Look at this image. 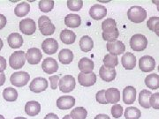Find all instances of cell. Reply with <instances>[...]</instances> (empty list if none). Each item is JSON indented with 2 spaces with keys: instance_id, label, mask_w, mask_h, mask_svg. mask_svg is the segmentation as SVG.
Returning <instances> with one entry per match:
<instances>
[{
  "instance_id": "obj_44",
  "label": "cell",
  "mask_w": 159,
  "mask_h": 119,
  "mask_svg": "<svg viewBox=\"0 0 159 119\" xmlns=\"http://www.w3.org/2000/svg\"><path fill=\"white\" fill-rule=\"evenodd\" d=\"M6 66H7L6 59L4 57H0V73L6 70Z\"/></svg>"
},
{
  "instance_id": "obj_24",
  "label": "cell",
  "mask_w": 159,
  "mask_h": 119,
  "mask_svg": "<svg viewBox=\"0 0 159 119\" xmlns=\"http://www.w3.org/2000/svg\"><path fill=\"white\" fill-rule=\"evenodd\" d=\"M60 39L62 41L63 43L71 45L74 43L76 40V34H74V31L69 30V29H64L60 33Z\"/></svg>"
},
{
  "instance_id": "obj_29",
  "label": "cell",
  "mask_w": 159,
  "mask_h": 119,
  "mask_svg": "<svg viewBox=\"0 0 159 119\" xmlns=\"http://www.w3.org/2000/svg\"><path fill=\"white\" fill-rule=\"evenodd\" d=\"M145 84L148 88L156 90L159 88V75L156 73L148 74L145 79Z\"/></svg>"
},
{
  "instance_id": "obj_5",
  "label": "cell",
  "mask_w": 159,
  "mask_h": 119,
  "mask_svg": "<svg viewBox=\"0 0 159 119\" xmlns=\"http://www.w3.org/2000/svg\"><path fill=\"white\" fill-rule=\"evenodd\" d=\"M76 86V81L74 76L72 75H65L62 79H59L58 86L61 92L64 94H68L74 90Z\"/></svg>"
},
{
  "instance_id": "obj_31",
  "label": "cell",
  "mask_w": 159,
  "mask_h": 119,
  "mask_svg": "<svg viewBox=\"0 0 159 119\" xmlns=\"http://www.w3.org/2000/svg\"><path fill=\"white\" fill-rule=\"evenodd\" d=\"M102 29L103 33H111V32L117 31L118 29H117V24H116L115 20L111 19V18L106 19L102 23Z\"/></svg>"
},
{
  "instance_id": "obj_20",
  "label": "cell",
  "mask_w": 159,
  "mask_h": 119,
  "mask_svg": "<svg viewBox=\"0 0 159 119\" xmlns=\"http://www.w3.org/2000/svg\"><path fill=\"white\" fill-rule=\"evenodd\" d=\"M78 67L82 73H91L94 70V62L88 57H83L78 63Z\"/></svg>"
},
{
  "instance_id": "obj_54",
  "label": "cell",
  "mask_w": 159,
  "mask_h": 119,
  "mask_svg": "<svg viewBox=\"0 0 159 119\" xmlns=\"http://www.w3.org/2000/svg\"><path fill=\"white\" fill-rule=\"evenodd\" d=\"M157 10H158V11H159V6H157Z\"/></svg>"
},
{
  "instance_id": "obj_36",
  "label": "cell",
  "mask_w": 159,
  "mask_h": 119,
  "mask_svg": "<svg viewBox=\"0 0 159 119\" xmlns=\"http://www.w3.org/2000/svg\"><path fill=\"white\" fill-rule=\"evenodd\" d=\"M39 9L43 12H50L54 7V1L52 0H42L40 1L39 4Z\"/></svg>"
},
{
  "instance_id": "obj_38",
  "label": "cell",
  "mask_w": 159,
  "mask_h": 119,
  "mask_svg": "<svg viewBox=\"0 0 159 119\" xmlns=\"http://www.w3.org/2000/svg\"><path fill=\"white\" fill-rule=\"evenodd\" d=\"M119 31H114V32H111V33H103L102 32V36L104 41H107L108 42H112L117 41V38L119 37Z\"/></svg>"
},
{
  "instance_id": "obj_23",
  "label": "cell",
  "mask_w": 159,
  "mask_h": 119,
  "mask_svg": "<svg viewBox=\"0 0 159 119\" xmlns=\"http://www.w3.org/2000/svg\"><path fill=\"white\" fill-rule=\"evenodd\" d=\"M8 45L11 47V49H19L20 48L23 44V38L19 33H11L8 38Z\"/></svg>"
},
{
  "instance_id": "obj_42",
  "label": "cell",
  "mask_w": 159,
  "mask_h": 119,
  "mask_svg": "<svg viewBox=\"0 0 159 119\" xmlns=\"http://www.w3.org/2000/svg\"><path fill=\"white\" fill-rule=\"evenodd\" d=\"M50 83H51V89H56L58 86V82H59V76L58 75H52L50 77Z\"/></svg>"
},
{
  "instance_id": "obj_26",
  "label": "cell",
  "mask_w": 159,
  "mask_h": 119,
  "mask_svg": "<svg viewBox=\"0 0 159 119\" xmlns=\"http://www.w3.org/2000/svg\"><path fill=\"white\" fill-rule=\"evenodd\" d=\"M81 19L78 14H68L65 18V24L68 28H78L80 26Z\"/></svg>"
},
{
  "instance_id": "obj_37",
  "label": "cell",
  "mask_w": 159,
  "mask_h": 119,
  "mask_svg": "<svg viewBox=\"0 0 159 119\" xmlns=\"http://www.w3.org/2000/svg\"><path fill=\"white\" fill-rule=\"evenodd\" d=\"M82 6H83L82 0H68L67 1V7L71 11H80L82 8Z\"/></svg>"
},
{
  "instance_id": "obj_41",
  "label": "cell",
  "mask_w": 159,
  "mask_h": 119,
  "mask_svg": "<svg viewBox=\"0 0 159 119\" xmlns=\"http://www.w3.org/2000/svg\"><path fill=\"white\" fill-rule=\"evenodd\" d=\"M96 99H97V102L100 104H108L105 98V90L98 91L96 95Z\"/></svg>"
},
{
  "instance_id": "obj_18",
  "label": "cell",
  "mask_w": 159,
  "mask_h": 119,
  "mask_svg": "<svg viewBox=\"0 0 159 119\" xmlns=\"http://www.w3.org/2000/svg\"><path fill=\"white\" fill-rule=\"evenodd\" d=\"M121 63L125 70H133L136 65V57L131 52H125L121 58Z\"/></svg>"
},
{
  "instance_id": "obj_45",
  "label": "cell",
  "mask_w": 159,
  "mask_h": 119,
  "mask_svg": "<svg viewBox=\"0 0 159 119\" xmlns=\"http://www.w3.org/2000/svg\"><path fill=\"white\" fill-rule=\"evenodd\" d=\"M6 23H7V20L6 16L3 14H0V29H4L6 26Z\"/></svg>"
},
{
  "instance_id": "obj_49",
  "label": "cell",
  "mask_w": 159,
  "mask_h": 119,
  "mask_svg": "<svg viewBox=\"0 0 159 119\" xmlns=\"http://www.w3.org/2000/svg\"><path fill=\"white\" fill-rule=\"evenodd\" d=\"M153 32H155V33H156V34H157V36H159V21L157 23L156 25H155Z\"/></svg>"
},
{
  "instance_id": "obj_50",
  "label": "cell",
  "mask_w": 159,
  "mask_h": 119,
  "mask_svg": "<svg viewBox=\"0 0 159 119\" xmlns=\"http://www.w3.org/2000/svg\"><path fill=\"white\" fill-rule=\"evenodd\" d=\"M63 119H72V117H70V115H66V116H64Z\"/></svg>"
},
{
  "instance_id": "obj_8",
  "label": "cell",
  "mask_w": 159,
  "mask_h": 119,
  "mask_svg": "<svg viewBox=\"0 0 159 119\" xmlns=\"http://www.w3.org/2000/svg\"><path fill=\"white\" fill-rule=\"evenodd\" d=\"M20 30L21 33L26 35H31L36 31V25L34 20L32 19H24L20 22Z\"/></svg>"
},
{
  "instance_id": "obj_43",
  "label": "cell",
  "mask_w": 159,
  "mask_h": 119,
  "mask_svg": "<svg viewBox=\"0 0 159 119\" xmlns=\"http://www.w3.org/2000/svg\"><path fill=\"white\" fill-rule=\"evenodd\" d=\"M159 21V17H151L148 19V22H147V27L148 28L149 30L153 31L154 27L157 23Z\"/></svg>"
},
{
  "instance_id": "obj_30",
  "label": "cell",
  "mask_w": 159,
  "mask_h": 119,
  "mask_svg": "<svg viewBox=\"0 0 159 119\" xmlns=\"http://www.w3.org/2000/svg\"><path fill=\"white\" fill-rule=\"evenodd\" d=\"M30 11V6L27 2L20 3L14 9V13L17 17H24Z\"/></svg>"
},
{
  "instance_id": "obj_34",
  "label": "cell",
  "mask_w": 159,
  "mask_h": 119,
  "mask_svg": "<svg viewBox=\"0 0 159 119\" xmlns=\"http://www.w3.org/2000/svg\"><path fill=\"white\" fill-rule=\"evenodd\" d=\"M141 116H142V112L139 108L135 107H128L125 108V119H140Z\"/></svg>"
},
{
  "instance_id": "obj_55",
  "label": "cell",
  "mask_w": 159,
  "mask_h": 119,
  "mask_svg": "<svg viewBox=\"0 0 159 119\" xmlns=\"http://www.w3.org/2000/svg\"><path fill=\"white\" fill-rule=\"evenodd\" d=\"M158 72H159V66H158Z\"/></svg>"
},
{
  "instance_id": "obj_22",
  "label": "cell",
  "mask_w": 159,
  "mask_h": 119,
  "mask_svg": "<svg viewBox=\"0 0 159 119\" xmlns=\"http://www.w3.org/2000/svg\"><path fill=\"white\" fill-rule=\"evenodd\" d=\"M41 111V105L38 102L30 101L28 102L25 105V112L30 117H35Z\"/></svg>"
},
{
  "instance_id": "obj_2",
  "label": "cell",
  "mask_w": 159,
  "mask_h": 119,
  "mask_svg": "<svg viewBox=\"0 0 159 119\" xmlns=\"http://www.w3.org/2000/svg\"><path fill=\"white\" fill-rule=\"evenodd\" d=\"M147 45H148V39L145 35L142 34H136L131 37L130 46L133 51L141 52L147 48Z\"/></svg>"
},
{
  "instance_id": "obj_51",
  "label": "cell",
  "mask_w": 159,
  "mask_h": 119,
  "mask_svg": "<svg viewBox=\"0 0 159 119\" xmlns=\"http://www.w3.org/2000/svg\"><path fill=\"white\" fill-rule=\"evenodd\" d=\"M3 46H4V43H3V41L0 39V51L2 50V48H3Z\"/></svg>"
},
{
  "instance_id": "obj_7",
  "label": "cell",
  "mask_w": 159,
  "mask_h": 119,
  "mask_svg": "<svg viewBox=\"0 0 159 119\" xmlns=\"http://www.w3.org/2000/svg\"><path fill=\"white\" fill-rule=\"evenodd\" d=\"M48 86L49 84H48L47 79L42 77H38V78H34L31 81L29 85V89L35 94H39L43 91H45L48 88Z\"/></svg>"
},
{
  "instance_id": "obj_46",
  "label": "cell",
  "mask_w": 159,
  "mask_h": 119,
  "mask_svg": "<svg viewBox=\"0 0 159 119\" xmlns=\"http://www.w3.org/2000/svg\"><path fill=\"white\" fill-rule=\"evenodd\" d=\"M6 79V74L4 73H0V86H2L5 84Z\"/></svg>"
},
{
  "instance_id": "obj_39",
  "label": "cell",
  "mask_w": 159,
  "mask_h": 119,
  "mask_svg": "<svg viewBox=\"0 0 159 119\" xmlns=\"http://www.w3.org/2000/svg\"><path fill=\"white\" fill-rule=\"evenodd\" d=\"M111 115L114 118H119L123 115V107L119 104H114L111 108Z\"/></svg>"
},
{
  "instance_id": "obj_17",
  "label": "cell",
  "mask_w": 159,
  "mask_h": 119,
  "mask_svg": "<svg viewBox=\"0 0 159 119\" xmlns=\"http://www.w3.org/2000/svg\"><path fill=\"white\" fill-rule=\"evenodd\" d=\"M43 57V54L37 48H31L29 49L26 54V59L30 64H39Z\"/></svg>"
},
{
  "instance_id": "obj_9",
  "label": "cell",
  "mask_w": 159,
  "mask_h": 119,
  "mask_svg": "<svg viewBox=\"0 0 159 119\" xmlns=\"http://www.w3.org/2000/svg\"><path fill=\"white\" fill-rule=\"evenodd\" d=\"M139 67L143 73H150L156 67V60L150 56H143L139 60Z\"/></svg>"
},
{
  "instance_id": "obj_4",
  "label": "cell",
  "mask_w": 159,
  "mask_h": 119,
  "mask_svg": "<svg viewBox=\"0 0 159 119\" xmlns=\"http://www.w3.org/2000/svg\"><path fill=\"white\" fill-rule=\"evenodd\" d=\"M26 60V54L24 51H16L9 57V64L12 69L18 70L24 66Z\"/></svg>"
},
{
  "instance_id": "obj_3",
  "label": "cell",
  "mask_w": 159,
  "mask_h": 119,
  "mask_svg": "<svg viewBox=\"0 0 159 119\" xmlns=\"http://www.w3.org/2000/svg\"><path fill=\"white\" fill-rule=\"evenodd\" d=\"M38 27H39L41 34L44 36L51 35L55 32V26L51 23L50 18L47 16H41L38 20Z\"/></svg>"
},
{
  "instance_id": "obj_19",
  "label": "cell",
  "mask_w": 159,
  "mask_h": 119,
  "mask_svg": "<svg viewBox=\"0 0 159 119\" xmlns=\"http://www.w3.org/2000/svg\"><path fill=\"white\" fill-rule=\"evenodd\" d=\"M136 100V89L132 86H127L123 90V102L125 104H133Z\"/></svg>"
},
{
  "instance_id": "obj_10",
  "label": "cell",
  "mask_w": 159,
  "mask_h": 119,
  "mask_svg": "<svg viewBox=\"0 0 159 119\" xmlns=\"http://www.w3.org/2000/svg\"><path fill=\"white\" fill-rule=\"evenodd\" d=\"M41 46L43 51L48 55H53L58 50V43L54 38H46Z\"/></svg>"
},
{
  "instance_id": "obj_48",
  "label": "cell",
  "mask_w": 159,
  "mask_h": 119,
  "mask_svg": "<svg viewBox=\"0 0 159 119\" xmlns=\"http://www.w3.org/2000/svg\"><path fill=\"white\" fill-rule=\"evenodd\" d=\"M94 119H111V118H110V117H109V116L105 115V114H99V115L96 116Z\"/></svg>"
},
{
  "instance_id": "obj_14",
  "label": "cell",
  "mask_w": 159,
  "mask_h": 119,
  "mask_svg": "<svg viewBox=\"0 0 159 119\" xmlns=\"http://www.w3.org/2000/svg\"><path fill=\"white\" fill-rule=\"evenodd\" d=\"M78 82L80 85L83 86L85 87H89L93 86L97 82V75L94 73L85 74L80 73L78 75Z\"/></svg>"
},
{
  "instance_id": "obj_47",
  "label": "cell",
  "mask_w": 159,
  "mask_h": 119,
  "mask_svg": "<svg viewBox=\"0 0 159 119\" xmlns=\"http://www.w3.org/2000/svg\"><path fill=\"white\" fill-rule=\"evenodd\" d=\"M44 119H59V117H57L56 114L50 113V114H48V115H46Z\"/></svg>"
},
{
  "instance_id": "obj_16",
  "label": "cell",
  "mask_w": 159,
  "mask_h": 119,
  "mask_svg": "<svg viewBox=\"0 0 159 119\" xmlns=\"http://www.w3.org/2000/svg\"><path fill=\"white\" fill-rule=\"evenodd\" d=\"M75 105V98L71 95H64L57 100V107L59 109H69Z\"/></svg>"
},
{
  "instance_id": "obj_1",
  "label": "cell",
  "mask_w": 159,
  "mask_h": 119,
  "mask_svg": "<svg viewBox=\"0 0 159 119\" xmlns=\"http://www.w3.org/2000/svg\"><path fill=\"white\" fill-rule=\"evenodd\" d=\"M128 20L134 23L143 22L147 17V11L142 6H132L127 11Z\"/></svg>"
},
{
  "instance_id": "obj_13",
  "label": "cell",
  "mask_w": 159,
  "mask_h": 119,
  "mask_svg": "<svg viewBox=\"0 0 159 119\" xmlns=\"http://www.w3.org/2000/svg\"><path fill=\"white\" fill-rule=\"evenodd\" d=\"M42 68L45 73L52 74L57 73V71L58 70V64L54 58L46 57L45 59H43V61Z\"/></svg>"
},
{
  "instance_id": "obj_35",
  "label": "cell",
  "mask_w": 159,
  "mask_h": 119,
  "mask_svg": "<svg viewBox=\"0 0 159 119\" xmlns=\"http://www.w3.org/2000/svg\"><path fill=\"white\" fill-rule=\"evenodd\" d=\"M87 116H88V111L83 107H77L74 108L70 114V117H72V119H86Z\"/></svg>"
},
{
  "instance_id": "obj_15",
  "label": "cell",
  "mask_w": 159,
  "mask_h": 119,
  "mask_svg": "<svg viewBox=\"0 0 159 119\" xmlns=\"http://www.w3.org/2000/svg\"><path fill=\"white\" fill-rule=\"evenodd\" d=\"M117 72L115 68H108L104 65H102L99 69V76L105 82H111L115 79Z\"/></svg>"
},
{
  "instance_id": "obj_25",
  "label": "cell",
  "mask_w": 159,
  "mask_h": 119,
  "mask_svg": "<svg viewBox=\"0 0 159 119\" xmlns=\"http://www.w3.org/2000/svg\"><path fill=\"white\" fill-rule=\"evenodd\" d=\"M152 93L150 91L147 89H143L140 92L139 94V104L144 108H150V96H151Z\"/></svg>"
},
{
  "instance_id": "obj_53",
  "label": "cell",
  "mask_w": 159,
  "mask_h": 119,
  "mask_svg": "<svg viewBox=\"0 0 159 119\" xmlns=\"http://www.w3.org/2000/svg\"><path fill=\"white\" fill-rule=\"evenodd\" d=\"M0 119H6L4 117V116H2V115H0Z\"/></svg>"
},
{
  "instance_id": "obj_33",
  "label": "cell",
  "mask_w": 159,
  "mask_h": 119,
  "mask_svg": "<svg viewBox=\"0 0 159 119\" xmlns=\"http://www.w3.org/2000/svg\"><path fill=\"white\" fill-rule=\"evenodd\" d=\"M103 65L108 68H115L119 64V59L117 56H114L111 54H107L103 57Z\"/></svg>"
},
{
  "instance_id": "obj_27",
  "label": "cell",
  "mask_w": 159,
  "mask_h": 119,
  "mask_svg": "<svg viewBox=\"0 0 159 119\" xmlns=\"http://www.w3.org/2000/svg\"><path fill=\"white\" fill-rule=\"evenodd\" d=\"M94 47V42L89 35H84L80 40V48L83 52H89Z\"/></svg>"
},
{
  "instance_id": "obj_21",
  "label": "cell",
  "mask_w": 159,
  "mask_h": 119,
  "mask_svg": "<svg viewBox=\"0 0 159 119\" xmlns=\"http://www.w3.org/2000/svg\"><path fill=\"white\" fill-rule=\"evenodd\" d=\"M105 98L108 103L117 104L120 101V92L118 88H108L105 91Z\"/></svg>"
},
{
  "instance_id": "obj_32",
  "label": "cell",
  "mask_w": 159,
  "mask_h": 119,
  "mask_svg": "<svg viewBox=\"0 0 159 119\" xmlns=\"http://www.w3.org/2000/svg\"><path fill=\"white\" fill-rule=\"evenodd\" d=\"M3 97L7 102H15L18 98V92L13 87H7L3 91Z\"/></svg>"
},
{
  "instance_id": "obj_40",
  "label": "cell",
  "mask_w": 159,
  "mask_h": 119,
  "mask_svg": "<svg viewBox=\"0 0 159 119\" xmlns=\"http://www.w3.org/2000/svg\"><path fill=\"white\" fill-rule=\"evenodd\" d=\"M149 103H150V107H152L155 109H159V92L151 95Z\"/></svg>"
},
{
  "instance_id": "obj_52",
  "label": "cell",
  "mask_w": 159,
  "mask_h": 119,
  "mask_svg": "<svg viewBox=\"0 0 159 119\" xmlns=\"http://www.w3.org/2000/svg\"><path fill=\"white\" fill-rule=\"evenodd\" d=\"M14 119H28V118H26V117H15Z\"/></svg>"
},
{
  "instance_id": "obj_12",
  "label": "cell",
  "mask_w": 159,
  "mask_h": 119,
  "mask_svg": "<svg viewBox=\"0 0 159 119\" xmlns=\"http://www.w3.org/2000/svg\"><path fill=\"white\" fill-rule=\"evenodd\" d=\"M107 51L110 54L114 56H119L120 54H123L125 51V44L121 41H115L112 42H108L106 44Z\"/></svg>"
},
{
  "instance_id": "obj_28",
  "label": "cell",
  "mask_w": 159,
  "mask_h": 119,
  "mask_svg": "<svg viewBox=\"0 0 159 119\" xmlns=\"http://www.w3.org/2000/svg\"><path fill=\"white\" fill-rule=\"evenodd\" d=\"M58 59L63 64H69L74 60V53L69 49H63L58 54Z\"/></svg>"
},
{
  "instance_id": "obj_11",
  "label": "cell",
  "mask_w": 159,
  "mask_h": 119,
  "mask_svg": "<svg viewBox=\"0 0 159 119\" xmlns=\"http://www.w3.org/2000/svg\"><path fill=\"white\" fill-rule=\"evenodd\" d=\"M107 14V9L105 6H102V5H94L91 6L90 10H89V15L93 20H102L106 16Z\"/></svg>"
},
{
  "instance_id": "obj_6",
  "label": "cell",
  "mask_w": 159,
  "mask_h": 119,
  "mask_svg": "<svg viewBox=\"0 0 159 119\" xmlns=\"http://www.w3.org/2000/svg\"><path fill=\"white\" fill-rule=\"evenodd\" d=\"M29 79H30V75L26 72H17L14 73L11 75V85H13L16 87H22L25 86L29 83Z\"/></svg>"
}]
</instances>
